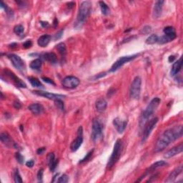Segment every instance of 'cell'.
<instances>
[{
    "instance_id": "obj_1",
    "label": "cell",
    "mask_w": 183,
    "mask_h": 183,
    "mask_svg": "<svg viewBox=\"0 0 183 183\" xmlns=\"http://www.w3.org/2000/svg\"><path fill=\"white\" fill-rule=\"evenodd\" d=\"M182 136V126L178 125L165 131L158 138L155 145V152H159L164 150L172 142Z\"/></svg>"
},
{
    "instance_id": "obj_2",
    "label": "cell",
    "mask_w": 183,
    "mask_h": 183,
    "mask_svg": "<svg viewBox=\"0 0 183 183\" xmlns=\"http://www.w3.org/2000/svg\"><path fill=\"white\" fill-rule=\"evenodd\" d=\"M92 9V4L90 1L82 2L80 4L79 12L77 16V19L74 24V27L77 29H81L85 24L87 19L90 16Z\"/></svg>"
},
{
    "instance_id": "obj_3",
    "label": "cell",
    "mask_w": 183,
    "mask_h": 183,
    "mask_svg": "<svg viewBox=\"0 0 183 183\" xmlns=\"http://www.w3.org/2000/svg\"><path fill=\"white\" fill-rule=\"evenodd\" d=\"M160 102V99L159 97H155L150 101L149 105L147 106L145 110L143 111L142 115H140V120H139V127L142 128L145 127L148 121H149L151 116L153 115V113L155 112L156 109L159 106Z\"/></svg>"
},
{
    "instance_id": "obj_4",
    "label": "cell",
    "mask_w": 183,
    "mask_h": 183,
    "mask_svg": "<svg viewBox=\"0 0 183 183\" xmlns=\"http://www.w3.org/2000/svg\"><path fill=\"white\" fill-rule=\"evenodd\" d=\"M122 142L121 140H117L115 143V145H114L113 151L112 155L110 157V159L108 160L107 162V167L109 169H111L114 165H115L116 163L120 159L121 156V152H122Z\"/></svg>"
},
{
    "instance_id": "obj_5",
    "label": "cell",
    "mask_w": 183,
    "mask_h": 183,
    "mask_svg": "<svg viewBox=\"0 0 183 183\" xmlns=\"http://www.w3.org/2000/svg\"><path fill=\"white\" fill-rule=\"evenodd\" d=\"M141 85H142V80L139 76L136 77L134 80L131 84L130 87V97L134 100H138L140 97Z\"/></svg>"
},
{
    "instance_id": "obj_6",
    "label": "cell",
    "mask_w": 183,
    "mask_h": 183,
    "mask_svg": "<svg viewBox=\"0 0 183 183\" xmlns=\"http://www.w3.org/2000/svg\"><path fill=\"white\" fill-rule=\"evenodd\" d=\"M140 54H133V55L121 57L119 58L113 64L112 66L111 67L110 72H114L118 70L119 69L122 67L124 65H125L126 63L133 60V59H135L136 57H137Z\"/></svg>"
},
{
    "instance_id": "obj_7",
    "label": "cell",
    "mask_w": 183,
    "mask_h": 183,
    "mask_svg": "<svg viewBox=\"0 0 183 183\" xmlns=\"http://www.w3.org/2000/svg\"><path fill=\"white\" fill-rule=\"evenodd\" d=\"M157 122H158V117H154L146 123V125L144 127L145 129H144V131H143L142 137V142L143 143L147 141L148 137H150V134L152 133V131L155 127V126H156Z\"/></svg>"
},
{
    "instance_id": "obj_8",
    "label": "cell",
    "mask_w": 183,
    "mask_h": 183,
    "mask_svg": "<svg viewBox=\"0 0 183 183\" xmlns=\"http://www.w3.org/2000/svg\"><path fill=\"white\" fill-rule=\"evenodd\" d=\"M2 75L7 77V78H9V80L12 82V83H13L14 85H15V86L17 87H20V88L27 87L26 84L24 83L22 80H20V79H19L18 77L15 75V74L12 72H11L10 70L5 69V70H3Z\"/></svg>"
},
{
    "instance_id": "obj_9",
    "label": "cell",
    "mask_w": 183,
    "mask_h": 183,
    "mask_svg": "<svg viewBox=\"0 0 183 183\" xmlns=\"http://www.w3.org/2000/svg\"><path fill=\"white\" fill-rule=\"evenodd\" d=\"M102 137V127L98 120H94L92 122V139L94 142H97Z\"/></svg>"
},
{
    "instance_id": "obj_10",
    "label": "cell",
    "mask_w": 183,
    "mask_h": 183,
    "mask_svg": "<svg viewBox=\"0 0 183 183\" xmlns=\"http://www.w3.org/2000/svg\"><path fill=\"white\" fill-rule=\"evenodd\" d=\"M8 57L11 60L12 65L16 69L20 72L25 71V64H24V62L22 60L20 57L15 54H8Z\"/></svg>"
},
{
    "instance_id": "obj_11",
    "label": "cell",
    "mask_w": 183,
    "mask_h": 183,
    "mask_svg": "<svg viewBox=\"0 0 183 183\" xmlns=\"http://www.w3.org/2000/svg\"><path fill=\"white\" fill-rule=\"evenodd\" d=\"M62 86L66 89H75L80 84V81L75 76H67L62 80Z\"/></svg>"
},
{
    "instance_id": "obj_12",
    "label": "cell",
    "mask_w": 183,
    "mask_h": 183,
    "mask_svg": "<svg viewBox=\"0 0 183 183\" xmlns=\"http://www.w3.org/2000/svg\"><path fill=\"white\" fill-rule=\"evenodd\" d=\"M83 142V129L82 127H80L78 128L77 130V137H76L75 140H73L71 143L70 149L72 152H76L79 148L81 147L82 144Z\"/></svg>"
},
{
    "instance_id": "obj_13",
    "label": "cell",
    "mask_w": 183,
    "mask_h": 183,
    "mask_svg": "<svg viewBox=\"0 0 183 183\" xmlns=\"http://www.w3.org/2000/svg\"><path fill=\"white\" fill-rule=\"evenodd\" d=\"M33 93L37 95L41 96V97H45L47 99L51 100H62V98H65L66 96L63 95H59V94H54L51 92H48L42 91V90H34L33 91Z\"/></svg>"
},
{
    "instance_id": "obj_14",
    "label": "cell",
    "mask_w": 183,
    "mask_h": 183,
    "mask_svg": "<svg viewBox=\"0 0 183 183\" xmlns=\"http://www.w3.org/2000/svg\"><path fill=\"white\" fill-rule=\"evenodd\" d=\"M166 165H167V163L165 161H163V160H160V161H157L156 162H155L154 164H152L149 168H148L147 170H146L145 175H143V176L141 177L140 179L139 180H137V182H140L141 180H142V178H144L146 176V175H147L148 174H150V173H151V172H154L155 170H156L157 169H158V168H160V167H162L164 166H166Z\"/></svg>"
},
{
    "instance_id": "obj_15",
    "label": "cell",
    "mask_w": 183,
    "mask_h": 183,
    "mask_svg": "<svg viewBox=\"0 0 183 183\" xmlns=\"http://www.w3.org/2000/svg\"><path fill=\"white\" fill-rule=\"evenodd\" d=\"M113 125L117 130V132L120 134H122L123 132L125 130L126 127L127 125V120H122L120 118L117 117L114 119L113 120Z\"/></svg>"
},
{
    "instance_id": "obj_16",
    "label": "cell",
    "mask_w": 183,
    "mask_h": 183,
    "mask_svg": "<svg viewBox=\"0 0 183 183\" xmlns=\"http://www.w3.org/2000/svg\"><path fill=\"white\" fill-rule=\"evenodd\" d=\"M182 151H183V145L182 143H180V145L175 146V147H172V149L168 150L167 152L165 154L164 157L166 158V159H169V158H171L172 157L175 156V155L181 153Z\"/></svg>"
},
{
    "instance_id": "obj_17",
    "label": "cell",
    "mask_w": 183,
    "mask_h": 183,
    "mask_svg": "<svg viewBox=\"0 0 183 183\" xmlns=\"http://www.w3.org/2000/svg\"><path fill=\"white\" fill-rule=\"evenodd\" d=\"M0 139H1L2 142L7 145V147H14L17 148V144L15 142H13L10 135H9L7 132H2L1 135H0Z\"/></svg>"
},
{
    "instance_id": "obj_18",
    "label": "cell",
    "mask_w": 183,
    "mask_h": 183,
    "mask_svg": "<svg viewBox=\"0 0 183 183\" xmlns=\"http://www.w3.org/2000/svg\"><path fill=\"white\" fill-rule=\"evenodd\" d=\"M182 170H183V167L182 165H180V166L175 168V170H173L172 171L170 172V174L169 175V176H168L167 179L165 180V182H175V180H176L177 176H179V175L182 173Z\"/></svg>"
},
{
    "instance_id": "obj_19",
    "label": "cell",
    "mask_w": 183,
    "mask_h": 183,
    "mask_svg": "<svg viewBox=\"0 0 183 183\" xmlns=\"http://www.w3.org/2000/svg\"><path fill=\"white\" fill-rule=\"evenodd\" d=\"M28 109L34 115H42L44 111V108L43 106L39 103H34L32 104V105H29Z\"/></svg>"
},
{
    "instance_id": "obj_20",
    "label": "cell",
    "mask_w": 183,
    "mask_h": 183,
    "mask_svg": "<svg viewBox=\"0 0 183 183\" xmlns=\"http://www.w3.org/2000/svg\"><path fill=\"white\" fill-rule=\"evenodd\" d=\"M164 3L165 2L162 1V0H159V1H157L155 2L154 9H153V16H154V18H159L161 16L162 7Z\"/></svg>"
},
{
    "instance_id": "obj_21",
    "label": "cell",
    "mask_w": 183,
    "mask_h": 183,
    "mask_svg": "<svg viewBox=\"0 0 183 183\" xmlns=\"http://www.w3.org/2000/svg\"><path fill=\"white\" fill-rule=\"evenodd\" d=\"M107 103L106 102L105 100H104L102 98L98 99L97 100V102L95 103V107L96 110L98 112L102 113L103 112H105L107 109Z\"/></svg>"
},
{
    "instance_id": "obj_22",
    "label": "cell",
    "mask_w": 183,
    "mask_h": 183,
    "mask_svg": "<svg viewBox=\"0 0 183 183\" xmlns=\"http://www.w3.org/2000/svg\"><path fill=\"white\" fill-rule=\"evenodd\" d=\"M47 162L49 169H50L51 171H54L58 163L57 160L55 159V156H54V153H49L47 155Z\"/></svg>"
},
{
    "instance_id": "obj_23",
    "label": "cell",
    "mask_w": 183,
    "mask_h": 183,
    "mask_svg": "<svg viewBox=\"0 0 183 183\" xmlns=\"http://www.w3.org/2000/svg\"><path fill=\"white\" fill-rule=\"evenodd\" d=\"M51 41V36L49 34H44L38 39L37 44L41 47H45Z\"/></svg>"
},
{
    "instance_id": "obj_24",
    "label": "cell",
    "mask_w": 183,
    "mask_h": 183,
    "mask_svg": "<svg viewBox=\"0 0 183 183\" xmlns=\"http://www.w3.org/2000/svg\"><path fill=\"white\" fill-rule=\"evenodd\" d=\"M182 67V58H180L179 60L175 62L173 64L172 69H171V75L172 76L177 75V74L180 72V71L181 70Z\"/></svg>"
},
{
    "instance_id": "obj_25",
    "label": "cell",
    "mask_w": 183,
    "mask_h": 183,
    "mask_svg": "<svg viewBox=\"0 0 183 183\" xmlns=\"http://www.w3.org/2000/svg\"><path fill=\"white\" fill-rule=\"evenodd\" d=\"M42 57L44 59H45L51 64H56L57 62V57L56 54L54 52H47L44 53L42 55Z\"/></svg>"
},
{
    "instance_id": "obj_26",
    "label": "cell",
    "mask_w": 183,
    "mask_h": 183,
    "mask_svg": "<svg viewBox=\"0 0 183 183\" xmlns=\"http://www.w3.org/2000/svg\"><path fill=\"white\" fill-rule=\"evenodd\" d=\"M175 38L176 37H172V36H169V35H166V34H164L163 36L160 37L158 38L157 43H159L160 44H164L170 42H171L172 40H174Z\"/></svg>"
},
{
    "instance_id": "obj_27",
    "label": "cell",
    "mask_w": 183,
    "mask_h": 183,
    "mask_svg": "<svg viewBox=\"0 0 183 183\" xmlns=\"http://www.w3.org/2000/svg\"><path fill=\"white\" fill-rule=\"evenodd\" d=\"M42 64V60L40 59H36L32 62L29 67H30V68L32 69L33 70L39 71L41 70Z\"/></svg>"
},
{
    "instance_id": "obj_28",
    "label": "cell",
    "mask_w": 183,
    "mask_h": 183,
    "mask_svg": "<svg viewBox=\"0 0 183 183\" xmlns=\"http://www.w3.org/2000/svg\"><path fill=\"white\" fill-rule=\"evenodd\" d=\"M28 80L32 87L37 88H44L43 85L40 82V81L38 79L34 77H28Z\"/></svg>"
},
{
    "instance_id": "obj_29",
    "label": "cell",
    "mask_w": 183,
    "mask_h": 183,
    "mask_svg": "<svg viewBox=\"0 0 183 183\" xmlns=\"http://www.w3.org/2000/svg\"><path fill=\"white\" fill-rule=\"evenodd\" d=\"M99 4H100L101 12H102V14H103V15H105V16L108 15V14H110V9L107 6V4H106L105 2H99Z\"/></svg>"
},
{
    "instance_id": "obj_30",
    "label": "cell",
    "mask_w": 183,
    "mask_h": 183,
    "mask_svg": "<svg viewBox=\"0 0 183 183\" xmlns=\"http://www.w3.org/2000/svg\"><path fill=\"white\" fill-rule=\"evenodd\" d=\"M56 49H57V51L59 52V53L60 54L61 56L65 57L66 55L67 49H66V46H65V43L61 42V43L58 44L56 47Z\"/></svg>"
},
{
    "instance_id": "obj_31",
    "label": "cell",
    "mask_w": 183,
    "mask_h": 183,
    "mask_svg": "<svg viewBox=\"0 0 183 183\" xmlns=\"http://www.w3.org/2000/svg\"><path fill=\"white\" fill-rule=\"evenodd\" d=\"M164 32L165 34H166V35H169V36H172V37H177V34L176 32H175V30L174 29V27H172L171 26H168L166 27L164 29Z\"/></svg>"
},
{
    "instance_id": "obj_32",
    "label": "cell",
    "mask_w": 183,
    "mask_h": 183,
    "mask_svg": "<svg viewBox=\"0 0 183 183\" xmlns=\"http://www.w3.org/2000/svg\"><path fill=\"white\" fill-rule=\"evenodd\" d=\"M158 38H159V37L157 34H152V35H150L149 37L146 39L145 42L147 44H154L155 43H157Z\"/></svg>"
},
{
    "instance_id": "obj_33",
    "label": "cell",
    "mask_w": 183,
    "mask_h": 183,
    "mask_svg": "<svg viewBox=\"0 0 183 183\" xmlns=\"http://www.w3.org/2000/svg\"><path fill=\"white\" fill-rule=\"evenodd\" d=\"M24 27L21 25V24H18V25H16L14 27V33L19 36L22 35V34H24Z\"/></svg>"
},
{
    "instance_id": "obj_34",
    "label": "cell",
    "mask_w": 183,
    "mask_h": 183,
    "mask_svg": "<svg viewBox=\"0 0 183 183\" xmlns=\"http://www.w3.org/2000/svg\"><path fill=\"white\" fill-rule=\"evenodd\" d=\"M14 182L16 183H22V179L21 177V175L19 174V170L18 169H15L14 172Z\"/></svg>"
},
{
    "instance_id": "obj_35",
    "label": "cell",
    "mask_w": 183,
    "mask_h": 183,
    "mask_svg": "<svg viewBox=\"0 0 183 183\" xmlns=\"http://www.w3.org/2000/svg\"><path fill=\"white\" fill-rule=\"evenodd\" d=\"M151 32H152V27L149 25H147L142 27V29L140 31V33L142 34H144V35H147V34H150Z\"/></svg>"
},
{
    "instance_id": "obj_36",
    "label": "cell",
    "mask_w": 183,
    "mask_h": 183,
    "mask_svg": "<svg viewBox=\"0 0 183 183\" xmlns=\"http://www.w3.org/2000/svg\"><path fill=\"white\" fill-rule=\"evenodd\" d=\"M54 104H55L56 107L62 111L65 110V105L64 102L62 101V100H54Z\"/></svg>"
},
{
    "instance_id": "obj_37",
    "label": "cell",
    "mask_w": 183,
    "mask_h": 183,
    "mask_svg": "<svg viewBox=\"0 0 183 183\" xmlns=\"http://www.w3.org/2000/svg\"><path fill=\"white\" fill-rule=\"evenodd\" d=\"M93 152H94V150H90V152H89L86 155V156L84 157L83 159H82L80 162H79V163H80V164H82V163H84V162H85L87 161H88V160L90 159V157H92V155Z\"/></svg>"
},
{
    "instance_id": "obj_38",
    "label": "cell",
    "mask_w": 183,
    "mask_h": 183,
    "mask_svg": "<svg viewBox=\"0 0 183 183\" xmlns=\"http://www.w3.org/2000/svg\"><path fill=\"white\" fill-rule=\"evenodd\" d=\"M68 181H69V177L65 174L62 175V176L59 177V179L57 180V182L59 183H66V182H68Z\"/></svg>"
},
{
    "instance_id": "obj_39",
    "label": "cell",
    "mask_w": 183,
    "mask_h": 183,
    "mask_svg": "<svg viewBox=\"0 0 183 183\" xmlns=\"http://www.w3.org/2000/svg\"><path fill=\"white\" fill-rule=\"evenodd\" d=\"M15 157H16V159L17 160V162H18L19 163H20V164H23L24 162V158L20 154V153L17 152L15 154Z\"/></svg>"
},
{
    "instance_id": "obj_40",
    "label": "cell",
    "mask_w": 183,
    "mask_h": 183,
    "mask_svg": "<svg viewBox=\"0 0 183 183\" xmlns=\"http://www.w3.org/2000/svg\"><path fill=\"white\" fill-rule=\"evenodd\" d=\"M43 174H44V170L42 168V169L39 170L37 172V179L39 182L42 181Z\"/></svg>"
},
{
    "instance_id": "obj_41",
    "label": "cell",
    "mask_w": 183,
    "mask_h": 183,
    "mask_svg": "<svg viewBox=\"0 0 183 183\" xmlns=\"http://www.w3.org/2000/svg\"><path fill=\"white\" fill-rule=\"evenodd\" d=\"M42 80L44 82H45L46 83H48L49 85H55V83L54 82V81L52 80H51V79H49L48 77H43L42 78Z\"/></svg>"
},
{
    "instance_id": "obj_42",
    "label": "cell",
    "mask_w": 183,
    "mask_h": 183,
    "mask_svg": "<svg viewBox=\"0 0 183 183\" xmlns=\"http://www.w3.org/2000/svg\"><path fill=\"white\" fill-rule=\"evenodd\" d=\"M32 41L31 40H27L23 44V47L24 49H28V48H30L32 47Z\"/></svg>"
},
{
    "instance_id": "obj_43",
    "label": "cell",
    "mask_w": 183,
    "mask_h": 183,
    "mask_svg": "<svg viewBox=\"0 0 183 183\" xmlns=\"http://www.w3.org/2000/svg\"><path fill=\"white\" fill-rule=\"evenodd\" d=\"M13 106H14V108L17 109V110H19V109H20L22 107L21 103L18 100H15V101H14V103H13Z\"/></svg>"
},
{
    "instance_id": "obj_44",
    "label": "cell",
    "mask_w": 183,
    "mask_h": 183,
    "mask_svg": "<svg viewBox=\"0 0 183 183\" xmlns=\"http://www.w3.org/2000/svg\"><path fill=\"white\" fill-rule=\"evenodd\" d=\"M16 2H17V4H19V8H21V9H24V7H25L27 6L26 2H24L16 1Z\"/></svg>"
},
{
    "instance_id": "obj_45",
    "label": "cell",
    "mask_w": 183,
    "mask_h": 183,
    "mask_svg": "<svg viewBox=\"0 0 183 183\" xmlns=\"http://www.w3.org/2000/svg\"><path fill=\"white\" fill-rule=\"evenodd\" d=\"M62 34H63V30H60L58 33H57L55 34V36H54V39H55V40L59 39L62 36Z\"/></svg>"
},
{
    "instance_id": "obj_46",
    "label": "cell",
    "mask_w": 183,
    "mask_h": 183,
    "mask_svg": "<svg viewBox=\"0 0 183 183\" xmlns=\"http://www.w3.org/2000/svg\"><path fill=\"white\" fill-rule=\"evenodd\" d=\"M34 165V161L33 160H30L26 162V165L28 167H32Z\"/></svg>"
},
{
    "instance_id": "obj_47",
    "label": "cell",
    "mask_w": 183,
    "mask_h": 183,
    "mask_svg": "<svg viewBox=\"0 0 183 183\" xmlns=\"http://www.w3.org/2000/svg\"><path fill=\"white\" fill-rule=\"evenodd\" d=\"M44 150H45V148L44 147H41V148H39V149L37 150V152L38 155H42L43 154Z\"/></svg>"
},
{
    "instance_id": "obj_48",
    "label": "cell",
    "mask_w": 183,
    "mask_h": 183,
    "mask_svg": "<svg viewBox=\"0 0 183 183\" xmlns=\"http://www.w3.org/2000/svg\"><path fill=\"white\" fill-rule=\"evenodd\" d=\"M40 24H41L42 27H44V28H45V27H49V23H48L47 22H43V21H42V22H40Z\"/></svg>"
},
{
    "instance_id": "obj_49",
    "label": "cell",
    "mask_w": 183,
    "mask_h": 183,
    "mask_svg": "<svg viewBox=\"0 0 183 183\" xmlns=\"http://www.w3.org/2000/svg\"><path fill=\"white\" fill-rule=\"evenodd\" d=\"M175 56H170L169 57V59H168V60H169L170 62H173L175 60Z\"/></svg>"
},
{
    "instance_id": "obj_50",
    "label": "cell",
    "mask_w": 183,
    "mask_h": 183,
    "mask_svg": "<svg viewBox=\"0 0 183 183\" xmlns=\"http://www.w3.org/2000/svg\"><path fill=\"white\" fill-rule=\"evenodd\" d=\"M75 3L74 2H70V3L68 4V6H69V8H72V7L75 6Z\"/></svg>"
}]
</instances>
